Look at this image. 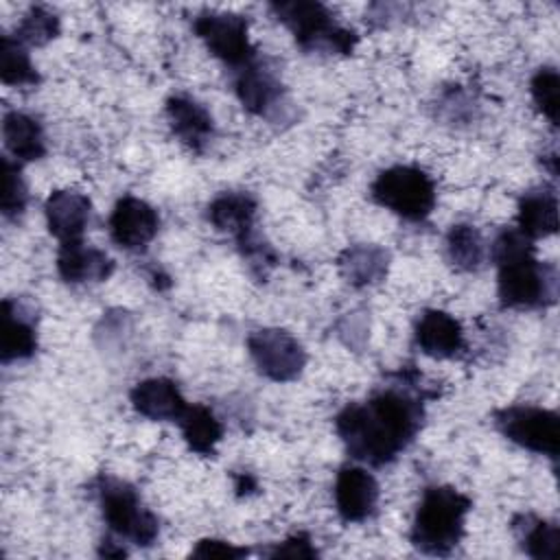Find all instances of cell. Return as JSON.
<instances>
[{"label": "cell", "mask_w": 560, "mask_h": 560, "mask_svg": "<svg viewBox=\"0 0 560 560\" xmlns=\"http://www.w3.org/2000/svg\"><path fill=\"white\" fill-rule=\"evenodd\" d=\"M166 116L173 133L192 151H201L210 142L214 125L201 103L188 96H173L166 101Z\"/></svg>", "instance_id": "e0dca14e"}, {"label": "cell", "mask_w": 560, "mask_h": 560, "mask_svg": "<svg viewBox=\"0 0 560 560\" xmlns=\"http://www.w3.org/2000/svg\"><path fill=\"white\" fill-rule=\"evenodd\" d=\"M269 556H273V558H315L317 551L306 536L298 534V536H291L284 542L276 545V549H271Z\"/></svg>", "instance_id": "4dcf8cb0"}, {"label": "cell", "mask_w": 560, "mask_h": 560, "mask_svg": "<svg viewBox=\"0 0 560 560\" xmlns=\"http://www.w3.org/2000/svg\"><path fill=\"white\" fill-rule=\"evenodd\" d=\"M499 265V298L512 308L545 306L556 300V271L536 260L532 238L505 230L492 245Z\"/></svg>", "instance_id": "7a4b0ae2"}, {"label": "cell", "mask_w": 560, "mask_h": 560, "mask_svg": "<svg viewBox=\"0 0 560 560\" xmlns=\"http://www.w3.org/2000/svg\"><path fill=\"white\" fill-rule=\"evenodd\" d=\"M26 184L22 179L20 166L9 158L2 160V214L7 219L18 217L26 206Z\"/></svg>", "instance_id": "f1b7e54d"}, {"label": "cell", "mask_w": 560, "mask_h": 560, "mask_svg": "<svg viewBox=\"0 0 560 560\" xmlns=\"http://www.w3.org/2000/svg\"><path fill=\"white\" fill-rule=\"evenodd\" d=\"M558 90L560 79L553 68H540L532 79V98L542 112V116L549 118L551 125H558Z\"/></svg>", "instance_id": "83f0119b"}, {"label": "cell", "mask_w": 560, "mask_h": 560, "mask_svg": "<svg viewBox=\"0 0 560 560\" xmlns=\"http://www.w3.org/2000/svg\"><path fill=\"white\" fill-rule=\"evenodd\" d=\"M446 252L455 267L464 271H472L483 262V256H486L483 236L477 228L468 223L453 225L446 234Z\"/></svg>", "instance_id": "cb8c5ba5"}, {"label": "cell", "mask_w": 560, "mask_h": 560, "mask_svg": "<svg viewBox=\"0 0 560 560\" xmlns=\"http://www.w3.org/2000/svg\"><path fill=\"white\" fill-rule=\"evenodd\" d=\"M271 11L278 20L295 35L298 44L306 50H326V52H352L357 37L352 31L341 28L332 13L319 2H276Z\"/></svg>", "instance_id": "277c9868"}, {"label": "cell", "mask_w": 560, "mask_h": 560, "mask_svg": "<svg viewBox=\"0 0 560 560\" xmlns=\"http://www.w3.org/2000/svg\"><path fill=\"white\" fill-rule=\"evenodd\" d=\"M57 269L66 282H103L114 271V260L105 252L90 247L79 238L61 243Z\"/></svg>", "instance_id": "5bb4252c"}, {"label": "cell", "mask_w": 560, "mask_h": 560, "mask_svg": "<svg viewBox=\"0 0 560 560\" xmlns=\"http://www.w3.org/2000/svg\"><path fill=\"white\" fill-rule=\"evenodd\" d=\"M195 33L206 48L221 61L245 68L254 61V48L247 37V20L236 13L206 11L195 20Z\"/></svg>", "instance_id": "ba28073f"}, {"label": "cell", "mask_w": 560, "mask_h": 560, "mask_svg": "<svg viewBox=\"0 0 560 560\" xmlns=\"http://www.w3.org/2000/svg\"><path fill=\"white\" fill-rule=\"evenodd\" d=\"M256 217V201L247 192H223L208 206V219L210 223L236 236L241 243L243 238L252 236V225Z\"/></svg>", "instance_id": "d6986e66"}, {"label": "cell", "mask_w": 560, "mask_h": 560, "mask_svg": "<svg viewBox=\"0 0 560 560\" xmlns=\"http://www.w3.org/2000/svg\"><path fill=\"white\" fill-rule=\"evenodd\" d=\"M131 405L140 416L151 420H179L188 407L177 385L162 376L140 381L131 389Z\"/></svg>", "instance_id": "2e32d148"}, {"label": "cell", "mask_w": 560, "mask_h": 560, "mask_svg": "<svg viewBox=\"0 0 560 560\" xmlns=\"http://www.w3.org/2000/svg\"><path fill=\"white\" fill-rule=\"evenodd\" d=\"M98 497L103 518L118 538L140 547L153 545L158 538V518L142 505L138 492L129 483L103 477Z\"/></svg>", "instance_id": "8992f818"}, {"label": "cell", "mask_w": 560, "mask_h": 560, "mask_svg": "<svg viewBox=\"0 0 560 560\" xmlns=\"http://www.w3.org/2000/svg\"><path fill=\"white\" fill-rule=\"evenodd\" d=\"M416 343L433 359H451L464 346L459 322L444 311H427L416 324Z\"/></svg>", "instance_id": "9a60e30c"}, {"label": "cell", "mask_w": 560, "mask_h": 560, "mask_svg": "<svg viewBox=\"0 0 560 560\" xmlns=\"http://www.w3.org/2000/svg\"><path fill=\"white\" fill-rule=\"evenodd\" d=\"M372 197L394 214L420 221L429 217L435 206V184L422 168L392 166L374 179Z\"/></svg>", "instance_id": "5b68a950"}, {"label": "cell", "mask_w": 560, "mask_h": 560, "mask_svg": "<svg viewBox=\"0 0 560 560\" xmlns=\"http://www.w3.org/2000/svg\"><path fill=\"white\" fill-rule=\"evenodd\" d=\"M470 499L451 486H431L418 505L411 542L433 556H446L464 536Z\"/></svg>", "instance_id": "3957f363"}, {"label": "cell", "mask_w": 560, "mask_h": 560, "mask_svg": "<svg viewBox=\"0 0 560 560\" xmlns=\"http://www.w3.org/2000/svg\"><path fill=\"white\" fill-rule=\"evenodd\" d=\"M420 424V400L400 389H381L363 405H348L335 420L348 453L374 466L392 462L416 438Z\"/></svg>", "instance_id": "6da1fadb"}, {"label": "cell", "mask_w": 560, "mask_h": 560, "mask_svg": "<svg viewBox=\"0 0 560 560\" xmlns=\"http://www.w3.org/2000/svg\"><path fill=\"white\" fill-rule=\"evenodd\" d=\"M387 260V252L376 245H354L341 254L339 267L350 284L368 287L385 278Z\"/></svg>", "instance_id": "7402d4cb"}, {"label": "cell", "mask_w": 560, "mask_h": 560, "mask_svg": "<svg viewBox=\"0 0 560 560\" xmlns=\"http://www.w3.org/2000/svg\"><path fill=\"white\" fill-rule=\"evenodd\" d=\"M177 422L182 427L184 440L188 442V446L195 453H199V455L214 453V446L219 444L223 429L210 409H206L203 405L186 407V411L182 413V418Z\"/></svg>", "instance_id": "603a6c76"}, {"label": "cell", "mask_w": 560, "mask_h": 560, "mask_svg": "<svg viewBox=\"0 0 560 560\" xmlns=\"http://www.w3.org/2000/svg\"><path fill=\"white\" fill-rule=\"evenodd\" d=\"M527 527H523V549L538 560H556L560 551V529L556 523L540 518H525Z\"/></svg>", "instance_id": "484cf974"}, {"label": "cell", "mask_w": 560, "mask_h": 560, "mask_svg": "<svg viewBox=\"0 0 560 560\" xmlns=\"http://www.w3.org/2000/svg\"><path fill=\"white\" fill-rule=\"evenodd\" d=\"M59 33V20L55 13L42 9V7H33L24 20L20 22L18 31H15V39L20 44H31V46H42L46 42H50L52 37H57Z\"/></svg>", "instance_id": "4316f807"}, {"label": "cell", "mask_w": 560, "mask_h": 560, "mask_svg": "<svg viewBox=\"0 0 560 560\" xmlns=\"http://www.w3.org/2000/svg\"><path fill=\"white\" fill-rule=\"evenodd\" d=\"M558 230V199L551 190H532L518 203V232L527 238L556 234Z\"/></svg>", "instance_id": "ffe728a7"}, {"label": "cell", "mask_w": 560, "mask_h": 560, "mask_svg": "<svg viewBox=\"0 0 560 560\" xmlns=\"http://www.w3.org/2000/svg\"><path fill=\"white\" fill-rule=\"evenodd\" d=\"M44 210L50 234L61 243L79 241L90 221V199L77 190H55Z\"/></svg>", "instance_id": "7c38bea8"}, {"label": "cell", "mask_w": 560, "mask_h": 560, "mask_svg": "<svg viewBox=\"0 0 560 560\" xmlns=\"http://www.w3.org/2000/svg\"><path fill=\"white\" fill-rule=\"evenodd\" d=\"M256 368L271 381H293L306 363L302 343L280 328H260L247 337Z\"/></svg>", "instance_id": "9c48e42d"}, {"label": "cell", "mask_w": 560, "mask_h": 560, "mask_svg": "<svg viewBox=\"0 0 560 560\" xmlns=\"http://www.w3.org/2000/svg\"><path fill=\"white\" fill-rule=\"evenodd\" d=\"M0 77L7 85H35L39 79L24 46L9 35L2 37Z\"/></svg>", "instance_id": "d4e9b609"}, {"label": "cell", "mask_w": 560, "mask_h": 560, "mask_svg": "<svg viewBox=\"0 0 560 560\" xmlns=\"http://www.w3.org/2000/svg\"><path fill=\"white\" fill-rule=\"evenodd\" d=\"M192 556L195 558H241V556H247V549L234 547L232 542H225V540L206 538L197 542V547L192 549Z\"/></svg>", "instance_id": "f546056e"}, {"label": "cell", "mask_w": 560, "mask_h": 560, "mask_svg": "<svg viewBox=\"0 0 560 560\" xmlns=\"http://www.w3.org/2000/svg\"><path fill=\"white\" fill-rule=\"evenodd\" d=\"M236 94L247 112L265 116L280 101L282 85L271 70L252 61L241 68L236 79Z\"/></svg>", "instance_id": "ac0fdd59"}, {"label": "cell", "mask_w": 560, "mask_h": 560, "mask_svg": "<svg viewBox=\"0 0 560 560\" xmlns=\"http://www.w3.org/2000/svg\"><path fill=\"white\" fill-rule=\"evenodd\" d=\"M2 136L9 153L22 162L39 160L46 151L39 122L22 112H9L4 116Z\"/></svg>", "instance_id": "44dd1931"}, {"label": "cell", "mask_w": 560, "mask_h": 560, "mask_svg": "<svg viewBox=\"0 0 560 560\" xmlns=\"http://www.w3.org/2000/svg\"><path fill=\"white\" fill-rule=\"evenodd\" d=\"M2 315V337H0V354L2 361H15L26 359L37 348V332H35V319L33 308L24 304L22 300L7 298Z\"/></svg>", "instance_id": "4fadbf2b"}, {"label": "cell", "mask_w": 560, "mask_h": 560, "mask_svg": "<svg viewBox=\"0 0 560 560\" xmlns=\"http://www.w3.org/2000/svg\"><path fill=\"white\" fill-rule=\"evenodd\" d=\"M160 217L158 212L138 197H122L109 217V234L112 238L131 252L144 249L153 236L158 234Z\"/></svg>", "instance_id": "30bf717a"}, {"label": "cell", "mask_w": 560, "mask_h": 560, "mask_svg": "<svg viewBox=\"0 0 560 560\" xmlns=\"http://www.w3.org/2000/svg\"><path fill=\"white\" fill-rule=\"evenodd\" d=\"M497 424L514 444L540 455H558L560 422L553 411L540 407H508L497 413Z\"/></svg>", "instance_id": "52a82bcc"}, {"label": "cell", "mask_w": 560, "mask_h": 560, "mask_svg": "<svg viewBox=\"0 0 560 560\" xmlns=\"http://www.w3.org/2000/svg\"><path fill=\"white\" fill-rule=\"evenodd\" d=\"M378 501L376 479L359 466H346L339 470L335 481V505L343 521H365Z\"/></svg>", "instance_id": "8fae6325"}]
</instances>
